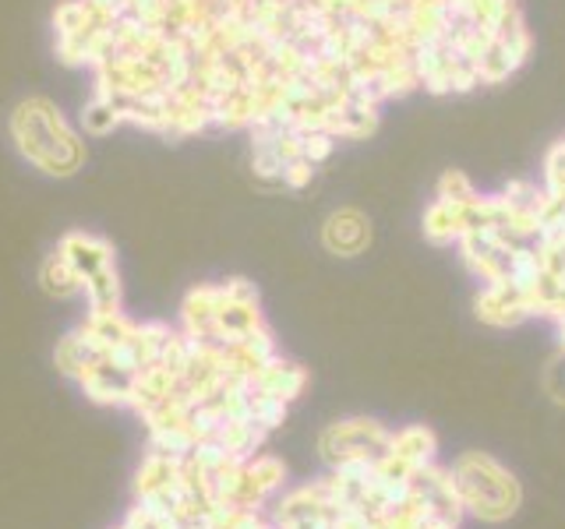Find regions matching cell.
<instances>
[{"label":"cell","mask_w":565,"mask_h":529,"mask_svg":"<svg viewBox=\"0 0 565 529\" xmlns=\"http://www.w3.org/2000/svg\"><path fill=\"white\" fill-rule=\"evenodd\" d=\"M43 282L50 293L67 296L85 290L93 311H120V282L114 269V251L96 237L71 234L61 251L46 261Z\"/></svg>","instance_id":"cell-1"},{"label":"cell","mask_w":565,"mask_h":529,"mask_svg":"<svg viewBox=\"0 0 565 529\" xmlns=\"http://www.w3.org/2000/svg\"><path fill=\"white\" fill-rule=\"evenodd\" d=\"M14 145L32 166L53 176H71L85 163V141L61 117V110L43 96H32L14 106L11 114Z\"/></svg>","instance_id":"cell-2"},{"label":"cell","mask_w":565,"mask_h":529,"mask_svg":"<svg viewBox=\"0 0 565 529\" xmlns=\"http://www.w3.org/2000/svg\"><path fill=\"white\" fill-rule=\"evenodd\" d=\"M452 481L459 490V501H463V511H473L484 522H502L509 516H516V508L523 501L516 476L481 452L459 458L452 466Z\"/></svg>","instance_id":"cell-3"},{"label":"cell","mask_w":565,"mask_h":529,"mask_svg":"<svg viewBox=\"0 0 565 529\" xmlns=\"http://www.w3.org/2000/svg\"><path fill=\"white\" fill-rule=\"evenodd\" d=\"M388 449H393V431H385L382 423H371V420H343V423H332L322 434V455L332 469L350 466V463L379 466L388 455Z\"/></svg>","instance_id":"cell-4"},{"label":"cell","mask_w":565,"mask_h":529,"mask_svg":"<svg viewBox=\"0 0 565 529\" xmlns=\"http://www.w3.org/2000/svg\"><path fill=\"white\" fill-rule=\"evenodd\" d=\"M411 490H414V501L428 511V519L446 522V526H459V519H463V501H459L452 469H438L435 463L420 466L411 473Z\"/></svg>","instance_id":"cell-5"},{"label":"cell","mask_w":565,"mask_h":529,"mask_svg":"<svg viewBox=\"0 0 565 529\" xmlns=\"http://www.w3.org/2000/svg\"><path fill=\"white\" fill-rule=\"evenodd\" d=\"M371 240V226L367 219L361 216L358 208H340L332 212V216L326 219L322 226V244L329 247L332 255H361L364 247Z\"/></svg>","instance_id":"cell-6"},{"label":"cell","mask_w":565,"mask_h":529,"mask_svg":"<svg viewBox=\"0 0 565 529\" xmlns=\"http://www.w3.org/2000/svg\"><path fill=\"white\" fill-rule=\"evenodd\" d=\"M388 452L411 469L431 466L435 463V434L428 428H403L399 434H393V449Z\"/></svg>","instance_id":"cell-7"},{"label":"cell","mask_w":565,"mask_h":529,"mask_svg":"<svg viewBox=\"0 0 565 529\" xmlns=\"http://www.w3.org/2000/svg\"><path fill=\"white\" fill-rule=\"evenodd\" d=\"M558 335H562V346H565V317H562V322H558Z\"/></svg>","instance_id":"cell-8"}]
</instances>
